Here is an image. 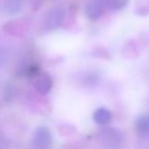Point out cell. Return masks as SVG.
Segmentation results:
<instances>
[{
	"label": "cell",
	"mask_w": 149,
	"mask_h": 149,
	"mask_svg": "<svg viewBox=\"0 0 149 149\" xmlns=\"http://www.w3.org/2000/svg\"><path fill=\"white\" fill-rule=\"evenodd\" d=\"M65 17V9L62 6H56L49 11L45 19V29L47 31H54L61 27Z\"/></svg>",
	"instance_id": "cell-2"
},
{
	"label": "cell",
	"mask_w": 149,
	"mask_h": 149,
	"mask_svg": "<svg viewBox=\"0 0 149 149\" xmlns=\"http://www.w3.org/2000/svg\"><path fill=\"white\" fill-rule=\"evenodd\" d=\"M52 84H53V81L47 72L39 74L36 80V88L42 94H47L51 90Z\"/></svg>",
	"instance_id": "cell-6"
},
{
	"label": "cell",
	"mask_w": 149,
	"mask_h": 149,
	"mask_svg": "<svg viewBox=\"0 0 149 149\" xmlns=\"http://www.w3.org/2000/svg\"><path fill=\"white\" fill-rule=\"evenodd\" d=\"M106 4L104 0H89L85 5V15L91 21H96L104 15Z\"/></svg>",
	"instance_id": "cell-3"
},
{
	"label": "cell",
	"mask_w": 149,
	"mask_h": 149,
	"mask_svg": "<svg viewBox=\"0 0 149 149\" xmlns=\"http://www.w3.org/2000/svg\"><path fill=\"white\" fill-rule=\"evenodd\" d=\"M136 130L142 136L149 135V114H143L136 120Z\"/></svg>",
	"instance_id": "cell-7"
},
{
	"label": "cell",
	"mask_w": 149,
	"mask_h": 149,
	"mask_svg": "<svg viewBox=\"0 0 149 149\" xmlns=\"http://www.w3.org/2000/svg\"><path fill=\"white\" fill-rule=\"evenodd\" d=\"M34 146L36 149H51L52 135L49 129L46 127L37 129L34 137Z\"/></svg>",
	"instance_id": "cell-4"
},
{
	"label": "cell",
	"mask_w": 149,
	"mask_h": 149,
	"mask_svg": "<svg viewBox=\"0 0 149 149\" xmlns=\"http://www.w3.org/2000/svg\"><path fill=\"white\" fill-rule=\"evenodd\" d=\"M97 137L101 144L108 148H118L123 144L125 140L124 133L120 129L106 126L98 132Z\"/></svg>",
	"instance_id": "cell-1"
},
{
	"label": "cell",
	"mask_w": 149,
	"mask_h": 149,
	"mask_svg": "<svg viewBox=\"0 0 149 149\" xmlns=\"http://www.w3.org/2000/svg\"><path fill=\"white\" fill-rule=\"evenodd\" d=\"M106 4V8L111 10H122L128 5L129 0H104Z\"/></svg>",
	"instance_id": "cell-8"
},
{
	"label": "cell",
	"mask_w": 149,
	"mask_h": 149,
	"mask_svg": "<svg viewBox=\"0 0 149 149\" xmlns=\"http://www.w3.org/2000/svg\"><path fill=\"white\" fill-rule=\"evenodd\" d=\"M94 123L97 124L98 126L105 127L108 124H110L112 120V113L109 109L105 107H98L97 109H95V111L93 112L92 116Z\"/></svg>",
	"instance_id": "cell-5"
}]
</instances>
